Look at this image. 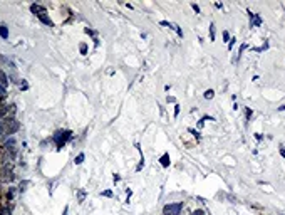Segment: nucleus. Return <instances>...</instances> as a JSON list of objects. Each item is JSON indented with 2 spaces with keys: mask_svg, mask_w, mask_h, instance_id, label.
Instances as JSON below:
<instances>
[{
  "mask_svg": "<svg viewBox=\"0 0 285 215\" xmlns=\"http://www.w3.org/2000/svg\"><path fill=\"white\" fill-rule=\"evenodd\" d=\"M183 208V202H178V203H168L165 205L163 208V215H180Z\"/></svg>",
  "mask_w": 285,
  "mask_h": 215,
  "instance_id": "nucleus-1",
  "label": "nucleus"
},
{
  "mask_svg": "<svg viewBox=\"0 0 285 215\" xmlns=\"http://www.w3.org/2000/svg\"><path fill=\"white\" fill-rule=\"evenodd\" d=\"M69 138H71V131H57L56 135H54V141H56L57 150H61Z\"/></svg>",
  "mask_w": 285,
  "mask_h": 215,
  "instance_id": "nucleus-2",
  "label": "nucleus"
},
{
  "mask_svg": "<svg viewBox=\"0 0 285 215\" xmlns=\"http://www.w3.org/2000/svg\"><path fill=\"white\" fill-rule=\"evenodd\" d=\"M4 125H5V135H14V133L19 131V128H20L19 121L14 119V118H7V119L4 121Z\"/></svg>",
  "mask_w": 285,
  "mask_h": 215,
  "instance_id": "nucleus-3",
  "label": "nucleus"
},
{
  "mask_svg": "<svg viewBox=\"0 0 285 215\" xmlns=\"http://www.w3.org/2000/svg\"><path fill=\"white\" fill-rule=\"evenodd\" d=\"M248 19H250V27H258L262 25V17L258 14H253V12L248 10Z\"/></svg>",
  "mask_w": 285,
  "mask_h": 215,
  "instance_id": "nucleus-4",
  "label": "nucleus"
},
{
  "mask_svg": "<svg viewBox=\"0 0 285 215\" xmlns=\"http://www.w3.org/2000/svg\"><path fill=\"white\" fill-rule=\"evenodd\" d=\"M159 163H161V166H163V168H168V166H170V163H171L170 153H163V156L159 158Z\"/></svg>",
  "mask_w": 285,
  "mask_h": 215,
  "instance_id": "nucleus-5",
  "label": "nucleus"
},
{
  "mask_svg": "<svg viewBox=\"0 0 285 215\" xmlns=\"http://www.w3.org/2000/svg\"><path fill=\"white\" fill-rule=\"evenodd\" d=\"M30 10L34 12L35 15H40V14H45V9H44V7H40V5H35V4H34V5H30Z\"/></svg>",
  "mask_w": 285,
  "mask_h": 215,
  "instance_id": "nucleus-6",
  "label": "nucleus"
},
{
  "mask_svg": "<svg viewBox=\"0 0 285 215\" xmlns=\"http://www.w3.org/2000/svg\"><path fill=\"white\" fill-rule=\"evenodd\" d=\"M0 84L5 88V86H9V77H7V74L4 72V71H0Z\"/></svg>",
  "mask_w": 285,
  "mask_h": 215,
  "instance_id": "nucleus-7",
  "label": "nucleus"
},
{
  "mask_svg": "<svg viewBox=\"0 0 285 215\" xmlns=\"http://www.w3.org/2000/svg\"><path fill=\"white\" fill-rule=\"evenodd\" d=\"M37 17H39V20H40L42 24H45V25H52V20L45 15V14H40V15H37Z\"/></svg>",
  "mask_w": 285,
  "mask_h": 215,
  "instance_id": "nucleus-8",
  "label": "nucleus"
},
{
  "mask_svg": "<svg viewBox=\"0 0 285 215\" xmlns=\"http://www.w3.org/2000/svg\"><path fill=\"white\" fill-rule=\"evenodd\" d=\"M0 37L2 39H9V29L5 25H0Z\"/></svg>",
  "mask_w": 285,
  "mask_h": 215,
  "instance_id": "nucleus-9",
  "label": "nucleus"
},
{
  "mask_svg": "<svg viewBox=\"0 0 285 215\" xmlns=\"http://www.w3.org/2000/svg\"><path fill=\"white\" fill-rule=\"evenodd\" d=\"M9 108H10V106H0V119L9 116Z\"/></svg>",
  "mask_w": 285,
  "mask_h": 215,
  "instance_id": "nucleus-10",
  "label": "nucleus"
},
{
  "mask_svg": "<svg viewBox=\"0 0 285 215\" xmlns=\"http://www.w3.org/2000/svg\"><path fill=\"white\" fill-rule=\"evenodd\" d=\"M84 200H86V192H84V190H79V192H77V202H79V203H82Z\"/></svg>",
  "mask_w": 285,
  "mask_h": 215,
  "instance_id": "nucleus-11",
  "label": "nucleus"
},
{
  "mask_svg": "<svg viewBox=\"0 0 285 215\" xmlns=\"http://www.w3.org/2000/svg\"><path fill=\"white\" fill-rule=\"evenodd\" d=\"M84 158H86V155H84V153H79L77 156H76V160H74V163H76V165H81V163L84 161Z\"/></svg>",
  "mask_w": 285,
  "mask_h": 215,
  "instance_id": "nucleus-12",
  "label": "nucleus"
},
{
  "mask_svg": "<svg viewBox=\"0 0 285 215\" xmlns=\"http://www.w3.org/2000/svg\"><path fill=\"white\" fill-rule=\"evenodd\" d=\"M203 96H205V99H211L213 96H215V91H213V89H206Z\"/></svg>",
  "mask_w": 285,
  "mask_h": 215,
  "instance_id": "nucleus-13",
  "label": "nucleus"
},
{
  "mask_svg": "<svg viewBox=\"0 0 285 215\" xmlns=\"http://www.w3.org/2000/svg\"><path fill=\"white\" fill-rule=\"evenodd\" d=\"M171 29H173V30H176L178 37H183V30H181V29H180V25H176V24H173V25H171Z\"/></svg>",
  "mask_w": 285,
  "mask_h": 215,
  "instance_id": "nucleus-14",
  "label": "nucleus"
},
{
  "mask_svg": "<svg viewBox=\"0 0 285 215\" xmlns=\"http://www.w3.org/2000/svg\"><path fill=\"white\" fill-rule=\"evenodd\" d=\"M210 41H215V24H210Z\"/></svg>",
  "mask_w": 285,
  "mask_h": 215,
  "instance_id": "nucleus-15",
  "label": "nucleus"
},
{
  "mask_svg": "<svg viewBox=\"0 0 285 215\" xmlns=\"http://www.w3.org/2000/svg\"><path fill=\"white\" fill-rule=\"evenodd\" d=\"M79 49H81V54H84V56L87 54V44H81V46H79Z\"/></svg>",
  "mask_w": 285,
  "mask_h": 215,
  "instance_id": "nucleus-16",
  "label": "nucleus"
},
{
  "mask_svg": "<svg viewBox=\"0 0 285 215\" xmlns=\"http://www.w3.org/2000/svg\"><path fill=\"white\" fill-rule=\"evenodd\" d=\"M235 41H237V37H232V39H230V42H228V49H230V51L233 49V46H235Z\"/></svg>",
  "mask_w": 285,
  "mask_h": 215,
  "instance_id": "nucleus-17",
  "label": "nucleus"
},
{
  "mask_svg": "<svg viewBox=\"0 0 285 215\" xmlns=\"http://www.w3.org/2000/svg\"><path fill=\"white\" fill-rule=\"evenodd\" d=\"M5 135V125H4V121H0V136H4Z\"/></svg>",
  "mask_w": 285,
  "mask_h": 215,
  "instance_id": "nucleus-18",
  "label": "nucleus"
},
{
  "mask_svg": "<svg viewBox=\"0 0 285 215\" xmlns=\"http://www.w3.org/2000/svg\"><path fill=\"white\" fill-rule=\"evenodd\" d=\"M159 25H163V27H170V29H171V25H173V24H171V22H168V20H159Z\"/></svg>",
  "mask_w": 285,
  "mask_h": 215,
  "instance_id": "nucleus-19",
  "label": "nucleus"
},
{
  "mask_svg": "<svg viewBox=\"0 0 285 215\" xmlns=\"http://www.w3.org/2000/svg\"><path fill=\"white\" fill-rule=\"evenodd\" d=\"M0 215H10V208H7V207H5V208H2V210H0Z\"/></svg>",
  "mask_w": 285,
  "mask_h": 215,
  "instance_id": "nucleus-20",
  "label": "nucleus"
},
{
  "mask_svg": "<svg viewBox=\"0 0 285 215\" xmlns=\"http://www.w3.org/2000/svg\"><path fill=\"white\" fill-rule=\"evenodd\" d=\"M5 94H7L5 88H4V86H2V84H0V98H4V96H5Z\"/></svg>",
  "mask_w": 285,
  "mask_h": 215,
  "instance_id": "nucleus-21",
  "label": "nucleus"
},
{
  "mask_svg": "<svg viewBox=\"0 0 285 215\" xmlns=\"http://www.w3.org/2000/svg\"><path fill=\"white\" fill-rule=\"evenodd\" d=\"M223 39H225V41H228V42H230V34H228L227 30H223Z\"/></svg>",
  "mask_w": 285,
  "mask_h": 215,
  "instance_id": "nucleus-22",
  "label": "nucleus"
},
{
  "mask_svg": "<svg viewBox=\"0 0 285 215\" xmlns=\"http://www.w3.org/2000/svg\"><path fill=\"white\" fill-rule=\"evenodd\" d=\"M245 114H247V119H250V118H252V114H253V111H252V109H250V108H248V109H247V113H245Z\"/></svg>",
  "mask_w": 285,
  "mask_h": 215,
  "instance_id": "nucleus-23",
  "label": "nucleus"
},
{
  "mask_svg": "<svg viewBox=\"0 0 285 215\" xmlns=\"http://www.w3.org/2000/svg\"><path fill=\"white\" fill-rule=\"evenodd\" d=\"M188 131H190V133H193V135H195V136H196V138H200V133H198L196 130H193V128H190Z\"/></svg>",
  "mask_w": 285,
  "mask_h": 215,
  "instance_id": "nucleus-24",
  "label": "nucleus"
},
{
  "mask_svg": "<svg viewBox=\"0 0 285 215\" xmlns=\"http://www.w3.org/2000/svg\"><path fill=\"white\" fill-rule=\"evenodd\" d=\"M191 9H193L195 12H196V14H200V7H198L196 4H191Z\"/></svg>",
  "mask_w": 285,
  "mask_h": 215,
  "instance_id": "nucleus-25",
  "label": "nucleus"
},
{
  "mask_svg": "<svg viewBox=\"0 0 285 215\" xmlns=\"http://www.w3.org/2000/svg\"><path fill=\"white\" fill-rule=\"evenodd\" d=\"M178 114H180V104L175 106V118H178Z\"/></svg>",
  "mask_w": 285,
  "mask_h": 215,
  "instance_id": "nucleus-26",
  "label": "nucleus"
},
{
  "mask_svg": "<svg viewBox=\"0 0 285 215\" xmlns=\"http://www.w3.org/2000/svg\"><path fill=\"white\" fill-rule=\"evenodd\" d=\"M102 195L104 197H113V192H111V190H106V192H102Z\"/></svg>",
  "mask_w": 285,
  "mask_h": 215,
  "instance_id": "nucleus-27",
  "label": "nucleus"
},
{
  "mask_svg": "<svg viewBox=\"0 0 285 215\" xmlns=\"http://www.w3.org/2000/svg\"><path fill=\"white\" fill-rule=\"evenodd\" d=\"M193 215H205V212H203V210H195Z\"/></svg>",
  "mask_w": 285,
  "mask_h": 215,
  "instance_id": "nucleus-28",
  "label": "nucleus"
},
{
  "mask_svg": "<svg viewBox=\"0 0 285 215\" xmlns=\"http://www.w3.org/2000/svg\"><path fill=\"white\" fill-rule=\"evenodd\" d=\"M166 99H168V103H175V101H176V99H175V98H173V96H168Z\"/></svg>",
  "mask_w": 285,
  "mask_h": 215,
  "instance_id": "nucleus-29",
  "label": "nucleus"
},
{
  "mask_svg": "<svg viewBox=\"0 0 285 215\" xmlns=\"http://www.w3.org/2000/svg\"><path fill=\"white\" fill-rule=\"evenodd\" d=\"M280 156L285 158V148H280Z\"/></svg>",
  "mask_w": 285,
  "mask_h": 215,
  "instance_id": "nucleus-30",
  "label": "nucleus"
},
{
  "mask_svg": "<svg viewBox=\"0 0 285 215\" xmlns=\"http://www.w3.org/2000/svg\"><path fill=\"white\" fill-rule=\"evenodd\" d=\"M203 125H205V119L201 118V119H200V123H198V128H203Z\"/></svg>",
  "mask_w": 285,
  "mask_h": 215,
  "instance_id": "nucleus-31",
  "label": "nucleus"
},
{
  "mask_svg": "<svg viewBox=\"0 0 285 215\" xmlns=\"http://www.w3.org/2000/svg\"><path fill=\"white\" fill-rule=\"evenodd\" d=\"M279 111H285V104H282V106H280V108H279Z\"/></svg>",
  "mask_w": 285,
  "mask_h": 215,
  "instance_id": "nucleus-32",
  "label": "nucleus"
},
{
  "mask_svg": "<svg viewBox=\"0 0 285 215\" xmlns=\"http://www.w3.org/2000/svg\"><path fill=\"white\" fill-rule=\"evenodd\" d=\"M67 212H69V207H66V210H64V215H67Z\"/></svg>",
  "mask_w": 285,
  "mask_h": 215,
  "instance_id": "nucleus-33",
  "label": "nucleus"
}]
</instances>
